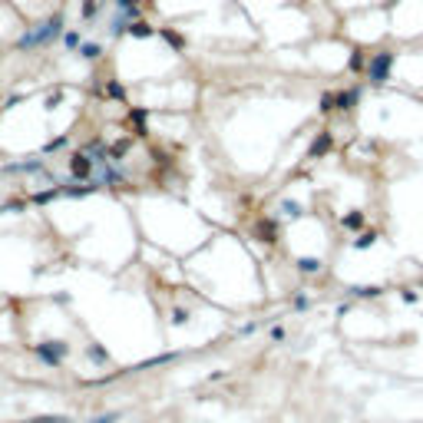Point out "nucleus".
Segmentation results:
<instances>
[{
    "label": "nucleus",
    "instance_id": "obj_10",
    "mask_svg": "<svg viewBox=\"0 0 423 423\" xmlns=\"http://www.w3.org/2000/svg\"><path fill=\"white\" fill-rule=\"evenodd\" d=\"M96 14H99V4H96V0H86V4H83V20H93Z\"/></svg>",
    "mask_w": 423,
    "mask_h": 423
},
{
    "label": "nucleus",
    "instance_id": "obj_8",
    "mask_svg": "<svg viewBox=\"0 0 423 423\" xmlns=\"http://www.w3.org/2000/svg\"><path fill=\"white\" fill-rule=\"evenodd\" d=\"M60 40H63V47H66V50H80L83 37H80V33H76V30H66L63 37H60Z\"/></svg>",
    "mask_w": 423,
    "mask_h": 423
},
{
    "label": "nucleus",
    "instance_id": "obj_3",
    "mask_svg": "<svg viewBox=\"0 0 423 423\" xmlns=\"http://www.w3.org/2000/svg\"><path fill=\"white\" fill-rule=\"evenodd\" d=\"M93 169H96V162L89 159L86 152H76V156H70V172H73V179H76V182H89V179H93Z\"/></svg>",
    "mask_w": 423,
    "mask_h": 423
},
{
    "label": "nucleus",
    "instance_id": "obj_1",
    "mask_svg": "<svg viewBox=\"0 0 423 423\" xmlns=\"http://www.w3.org/2000/svg\"><path fill=\"white\" fill-rule=\"evenodd\" d=\"M63 24H66L63 14L47 17L43 24L30 27V30H27L24 37L17 40V50H20V53H30V50H37V47H50L53 40H60V37H63Z\"/></svg>",
    "mask_w": 423,
    "mask_h": 423
},
{
    "label": "nucleus",
    "instance_id": "obj_5",
    "mask_svg": "<svg viewBox=\"0 0 423 423\" xmlns=\"http://www.w3.org/2000/svg\"><path fill=\"white\" fill-rule=\"evenodd\" d=\"M4 172H7V176H27V172H47V162H43L40 156H33V159H27V162H10V166H4Z\"/></svg>",
    "mask_w": 423,
    "mask_h": 423
},
{
    "label": "nucleus",
    "instance_id": "obj_9",
    "mask_svg": "<svg viewBox=\"0 0 423 423\" xmlns=\"http://www.w3.org/2000/svg\"><path fill=\"white\" fill-rule=\"evenodd\" d=\"M86 354H89L93 360H99V364H106V360H109V354H106L103 347H99V344H89V347H86Z\"/></svg>",
    "mask_w": 423,
    "mask_h": 423
},
{
    "label": "nucleus",
    "instance_id": "obj_6",
    "mask_svg": "<svg viewBox=\"0 0 423 423\" xmlns=\"http://www.w3.org/2000/svg\"><path fill=\"white\" fill-rule=\"evenodd\" d=\"M80 56L83 60H99V56H103V47H99V43H80Z\"/></svg>",
    "mask_w": 423,
    "mask_h": 423
},
{
    "label": "nucleus",
    "instance_id": "obj_7",
    "mask_svg": "<svg viewBox=\"0 0 423 423\" xmlns=\"http://www.w3.org/2000/svg\"><path fill=\"white\" fill-rule=\"evenodd\" d=\"M63 146H70V136H66V132H63V136H56V139H50V143L43 146V152H40V156H50V152L63 149Z\"/></svg>",
    "mask_w": 423,
    "mask_h": 423
},
{
    "label": "nucleus",
    "instance_id": "obj_2",
    "mask_svg": "<svg viewBox=\"0 0 423 423\" xmlns=\"http://www.w3.org/2000/svg\"><path fill=\"white\" fill-rule=\"evenodd\" d=\"M33 354H37V360L47 364V367H60L63 357L70 354V344L66 341H43V344H33Z\"/></svg>",
    "mask_w": 423,
    "mask_h": 423
},
{
    "label": "nucleus",
    "instance_id": "obj_11",
    "mask_svg": "<svg viewBox=\"0 0 423 423\" xmlns=\"http://www.w3.org/2000/svg\"><path fill=\"white\" fill-rule=\"evenodd\" d=\"M0 212H24V202H20V199H10V202L0 205Z\"/></svg>",
    "mask_w": 423,
    "mask_h": 423
},
{
    "label": "nucleus",
    "instance_id": "obj_4",
    "mask_svg": "<svg viewBox=\"0 0 423 423\" xmlns=\"http://www.w3.org/2000/svg\"><path fill=\"white\" fill-rule=\"evenodd\" d=\"M390 63H393L390 53H377L374 60H370V66H367V76L374 83H383V80H387V73H390Z\"/></svg>",
    "mask_w": 423,
    "mask_h": 423
},
{
    "label": "nucleus",
    "instance_id": "obj_12",
    "mask_svg": "<svg viewBox=\"0 0 423 423\" xmlns=\"http://www.w3.org/2000/svg\"><path fill=\"white\" fill-rule=\"evenodd\" d=\"M129 33H132V37H149V27H146V24H132V27H129Z\"/></svg>",
    "mask_w": 423,
    "mask_h": 423
},
{
    "label": "nucleus",
    "instance_id": "obj_13",
    "mask_svg": "<svg viewBox=\"0 0 423 423\" xmlns=\"http://www.w3.org/2000/svg\"><path fill=\"white\" fill-rule=\"evenodd\" d=\"M30 423H70L66 416H33Z\"/></svg>",
    "mask_w": 423,
    "mask_h": 423
}]
</instances>
